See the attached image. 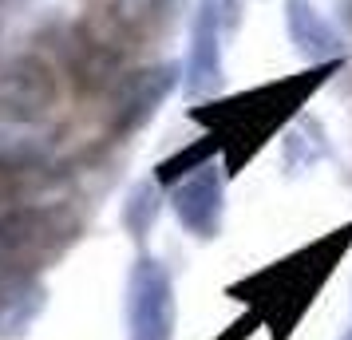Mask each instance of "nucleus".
I'll use <instances>...</instances> for the list:
<instances>
[{"label": "nucleus", "mask_w": 352, "mask_h": 340, "mask_svg": "<svg viewBox=\"0 0 352 340\" xmlns=\"http://www.w3.org/2000/svg\"><path fill=\"white\" fill-rule=\"evenodd\" d=\"M281 12H285L289 44L301 60H309V64L344 60V40L333 20L317 8V0H281Z\"/></svg>", "instance_id": "obj_7"}, {"label": "nucleus", "mask_w": 352, "mask_h": 340, "mask_svg": "<svg viewBox=\"0 0 352 340\" xmlns=\"http://www.w3.org/2000/svg\"><path fill=\"white\" fill-rule=\"evenodd\" d=\"M178 297L166 261L139 253L127 273V340H175Z\"/></svg>", "instance_id": "obj_3"}, {"label": "nucleus", "mask_w": 352, "mask_h": 340, "mask_svg": "<svg viewBox=\"0 0 352 340\" xmlns=\"http://www.w3.org/2000/svg\"><path fill=\"white\" fill-rule=\"evenodd\" d=\"M52 127L40 115L0 107V170H36L52 155Z\"/></svg>", "instance_id": "obj_8"}, {"label": "nucleus", "mask_w": 352, "mask_h": 340, "mask_svg": "<svg viewBox=\"0 0 352 340\" xmlns=\"http://www.w3.org/2000/svg\"><path fill=\"white\" fill-rule=\"evenodd\" d=\"M340 67H344V60L309 64L297 76H281V80L250 87V91L226 99V103H214V111H198V119L210 123V135L222 139L226 166L238 170L241 162L250 159V155H257L281 127L297 123L301 111L309 107V99L317 95Z\"/></svg>", "instance_id": "obj_2"}, {"label": "nucleus", "mask_w": 352, "mask_h": 340, "mask_svg": "<svg viewBox=\"0 0 352 340\" xmlns=\"http://www.w3.org/2000/svg\"><path fill=\"white\" fill-rule=\"evenodd\" d=\"M44 308V285L32 273L0 277V337H24Z\"/></svg>", "instance_id": "obj_9"}, {"label": "nucleus", "mask_w": 352, "mask_h": 340, "mask_svg": "<svg viewBox=\"0 0 352 340\" xmlns=\"http://www.w3.org/2000/svg\"><path fill=\"white\" fill-rule=\"evenodd\" d=\"M178 83V67L175 64H155V67H139L119 80L111 99V135H131V131L146 127L155 111H159L166 95L175 91Z\"/></svg>", "instance_id": "obj_6"}, {"label": "nucleus", "mask_w": 352, "mask_h": 340, "mask_svg": "<svg viewBox=\"0 0 352 340\" xmlns=\"http://www.w3.org/2000/svg\"><path fill=\"white\" fill-rule=\"evenodd\" d=\"M162 0H111V12L119 24H127V28H139V24H146V20L159 12Z\"/></svg>", "instance_id": "obj_11"}, {"label": "nucleus", "mask_w": 352, "mask_h": 340, "mask_svg": "<svg viewBox=\"0 0 352 340\" xmlns=\"http://www.w3.org/2000/svg\"><path fill=\"white\" fill-rule=\"evenodd\" d=\"M352 249V222L336 226L333 234H320L317 242H305L301 249H293L285 258H277L273 265L250 273L238 281L230 297H238L250 305L254 324H265L277 340H289L293 328L305 321V313L313 308L329 277L336 273V265L344 261Z\"/></svg>", "instance_id": "obj_1"}, {"label": "nucleus", "mask_w": 352, "mask_h": 340, "mask_svg": "<svg viewBox=\"0 0 352 340\" xmlns=\"http://www.w3.org/2000/svg\"><path fill=\"white\" fill-rule=\"evenodd\" d=\"M226 20L214 0H198V12L190 24V52L182 67V91L186 99H206L222 87V40H226Z\"/></svg>", "instance_id": "obj_5"}, {"label": "nucleus", "mask_w": 352, "mask_h": 340, "mask_svg": "<svg viewBox=\"0 0 352 340\" xmlns=\"http://www.w3.org/2000/svg\"><path fill=\"white\" fill-rule=\"evenodd\" d=\"M214 4H218V12H222V20H226V32H234V28H238V20H241L245 0H214Z\"/></svg>", "instance_id": "obj_12"}, {"label": "nucleus", "mask_w": 352, "mask_h": 340, "mask_svg": "<svg viewBox=\"0 0 352 340\" xmlns=\"http://www.w3.org/2000/svg\"><path fill=\"white\" fill-rule=\"evenodd\" d=\"M170 210H175L178 226L198 242H214L226 218V174L222 166L210 159L186 179L170 186Z\"/></svg>", "instance_id": "obj_4"}, {"label": "nucleus", "mask_w": 352, "mask_h": 340, "mask_svg": "<svg viewBox=\"0 0 352 340\" xmlns=\"http://www.w3.org/2000/svg\"><path fill=\"white\" fill-rule=\"evenodd\" d=\"M340 340H352V328H349V332H344V337H340Z\"/></svg>", "instance_id": "obj_13"}, {"label": "nucleus", "mask_w": 352, "mask_h": 340, "mask_svg": "<svg viewBox=\"0 0 352 340\" xmlns=\"http://www.w3.org/2000/svg\"><path fill=\"white\" fill-rule=\"evenodd\" d=\"M159 210H162V182H139V186L131 190L127 206H123V222H127L135 242H143L146 234H151Z\"/></svg>", "instance_id": "obj_10"}]
</instances>
